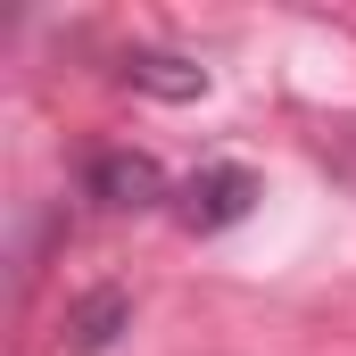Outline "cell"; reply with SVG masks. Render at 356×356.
<instances>
[{"mask_svg":"<svg viewBox=\"0 0 356 356\" xmlns=\"http://www.w3.org/2000/svg\"><path fill=\"white\" fill-rule=\"evenodd\" d=\"M158 191H166V175H158L149 158H133V149L91 158V199H99V207H149Z\"/></svg>","mask_w":356,"mask_h":356,"instance_id":"cell-2","label":"cell"},{"mask_svg":"<svg viewBox=\"0 0 356 356\" xmlns=\"http://www.w3.org/2000/svg\"><path fill=\"white\" fill-rule=\"evenodd\" d=\"M141 91H158V99H191V91H207V75L199 67H182V58H133L124 67Z\"/></svg>","mask_w":356,"mask_h":356,"instance_id":"cell-3","label":"cell"},{"mask_svg":"<svg viewBox=\"0 0 356 356\" xmlns=\"http://www.w3.org/2000/svg\"><path fill=\"white\" fill-rule=\"evenodd\" d=\"M116 323H124V298L108 290V298H91L83 315H75V348H108L116 340Z\"/></svg>","mask_w":356,"mask_h":356,"instance_id":"cell-4","label":"cell"},{"mask_svg":"<svg viewBox=\"0 0 356 356\" xmlns=\"http://www.w3.org/2000/svg\"><path fill=\"white\" fill-rule=\"evenodd\" d=\"M249 199H257V175H249V166H207V175L182 191V224L224 232V224H241V216H249Z\"/></svg>","mask_w":356,"mask_h":356,"instance_id":"cell-1","label":"cell"}]
</instances>
